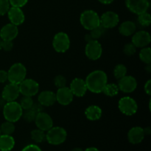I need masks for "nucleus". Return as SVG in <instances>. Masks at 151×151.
I'll return each instance as SVG.
<instances>
[{
    "label": "nucleus",
    "instance_id": "44",
    "mask_svg": "<svg viewBox=\"0 0 151 151\" xmlns=\"http://www.w3.org/2000/svg\"><path fill=\"white\" fill-rule=\"evenodd\" d=\"M84 38H85V41H86L87 43L89 42V41H92V40H93V39H92V38H91V35H90V33L86 34V35H85V37H84Z\"/></svg>",
    "mask_w": 151,
    "mask_h": 151
},
{
    "label": "nucleus",
    "instance_id": "2",
    "mask_svg": "<svg viewBox=\"0 0 151 151\" xmlns=\"http://www.w3.org/2000/svg\"><path fill=\"white\" fill-rule=\"evenodd\" d=\"M23 111L17 102H7L3 108V116L6 121L16 122L22 118Z\"/></svg>",
    "mask_w": 151,
    "mask_h": 151
},
{
    "label": "nucleus",
    "instance_id": "27",
    "mask_svg": "<svg viewBox=\"0 0 151 151\" xmlns=\"http://www.w3.org/2000/svg\"><path fill=\"white\" fill-rule=\"evenodd\" d=\"M15 130H16V127H15L14 122H9V121L3 122L0 126V131H1V134L11 135L14 133Z\"/></svg>",
    "mask_w": 151,
    "mask_h": 151
},
{
    "label": "nucleus",
    "instance_id": "9",
    "mask_svg": "<svg viewBox=\"0 0 151 151\" xmlns=\"http://www.w3.org/2000/svg\"><path fill=\"white\" fill-rule=\"evenodd\" d=\"M103 48L100 43L97 40H92L86 44L85 47V54L88 59L97 60L101 57Z\"/></svg>",
    "mask_w": 151,
    "mask_h": 151
},
{
    "label": "nucleus",
    "instance_id": "17",
    "mask_svg": "<svg viewBox=\"0 0 151 151\" xmlns=\"http://www.w3.org/2000/svg\"><path fill=\"white\" fill-rule=\"evenodd\" d=\"M19 34L17 26L13 24H7L0 30V38L2 41H13Z\"/></svg>",
    "mask_w": 151,
    "mask_h": 151
},
{
    "label": "nucleus",
    "instance_id": "11",
    "mask_svg": "<svg viewBox=\"0 0 151 151\" xmlns=\"http://www.w3.org/2000/svg\"><path fill=\"white\" fill-rule=\"evenodd\" d=\"M119 22L117 13L113 11H107L100 17V26L104 29H111L115 27Z\"/></svg>",
    "mask_w": 151,
    "mask_h": 151
},
{
    "label": "nucleus",
    "instance_id": "45",
    "mask_svg": "<svg viewBox=\"0 0 151 151\" xmlns=\"http://www.w3.org/2000/svg\"><path fill=\"white\" fill-rule=\"evenodd\" d=\"M143 130H144V133H145V135H150V133H151V130L150 128H149V127H147V128H143Z\"/></svg>",
    "mask_w": 151,
    "mask_h": 151
},
{
    "label": "nucleus",
    "instance_id": "46",
    "mask_svg": "<svg viewBox=\"0 0 151 151\" xmlns=\"http://www.w3.org/2000/svg\"><path fill=\"white\" fill-rule=\"evenodd\" d=\"M84 151H100L97 148L94 147H88V148L86 149Z\"/></svg>",
    "mask_w": 151,
    "mask_h": 151
},
{
    "label": "nucleus",
    "instance_id": "50",
    "mask_svg": "<svg viewBox=\"0 0 151 151\" xmlns=\"http://www.w3.org/2000/svg\"><path fill=\"white\" fill-rule=\"evenodd\" d=\"M1 131H0V135H1Z\"/></svg>",
    "mask_w": 151,
    "mask_h": 151
},
{
    "label": "nucleus",
    "instance_id": "12",
    "mask_svg": "<svg viewBox=\"0 0 151 151\" xmlns=\"http://www.w3.org/2000/svg\"><path fill=\"white\" fill-rule=\"evenodd\" d=\"M117 86L119 91L124 93H131L137 88V81L133 76L126 75L119 80Z\"/></svg>",
    "mask_w": 151,
    "mask_h": 151
},
{
    "label": "nucleus",
    "instance_id": "30",
    "mask_svg": "<svg viewBox=\"0 0 151 151\" xmlns=\"http://www.w3.org/2000/svg\"><path fill=\"white\" fill-rule=\"evenodd\" d=\"M138 20L139 24L143 27H148L150 26L151 24V16L150 13L147 12H145V13H141V14L138 15Z\"/></svg>",
    "mask_w": 151,
    "mask_h": 151
},
{
    "label": "nucleus",
    "instance_id": "33",
    "mask_svg": "<svg viewBox=\"0 0 151 151\" xmlns=\"http://www.w3.org/2000/svg\"><path fill=\"white\" fill-rule=\"evenodd\" d=\"M66 79L63 75H57L54 78V84L58 88L66 86Z\"/></svg>",
    "mask_w": 151,
    "mask_h": 151
},
{
    "label": "nucleus",
    "instance_id": "32",
    "mask_svg": "<svg viewBox=\"0 0 151 151\" xmlns=\"http://www.w3.org/2000/svg\"><path fill=\"white\" fill-rule=\"evenodd\" d=\"M37 114H35L32 109H28V110L23 111V114H22V116L24 120L26 121L27 122H32L35 121V116H36Z\"/></svg>",
    "mask_w": 151,
    "mask_h": 151
},
{
    "label": "nucleus",
    "instance_id": "48",
    "mask_svg": "<svg viewBox=\"0 0 151 151\" xmlns=\"http://www.w3.org/2000/svg\"><path fill=\"white\" fill-rule=\"evenodd\" d=\"M72 151H84V150H83V149L81 148V147H75V148L72 149Z\"/></svg>",
    "mask_w": 151,
    "mask_h": 151
},
{
    "label": "nucleus",
    "instance_id": "23",
    "mask_svg": "<svg viewBox=\"0 0 151 151\" xmlns=\"http://www.w3.org/2000/svg\"><path fill=\"white\" fill-rule=\"evenodd\" d=\"M137 29V26L134 22L131 21H125L122 22L119 27V33L124 36H131L134 35Z\"/></svg>",
    "mask_w": 151,
    "mask_h": 151
},
{
    "label": "nucleus",
    "instance_id": "47",
    "mask_svg": "<svg viewBox=\"0 0 151 151\" xmlns=\"http://www.w3.org/2000/svg\"><path fill=\"white\" fill-rule=\"evenodd\" d=\"M147 66H146L145 67V70L147 71L148 73H150L151 72V66H150V63H149V64H146Z\"/></svg>",
    "mask_w": 151,
    "mask_h": 151
},
{
    "label": "nucleus",
    "instance_id": "6",
    "mask_svg": "<svg viewBox=\"0 0 151 151\" xmlns=\"http://www.w3.org/2000/svg\"><path fill=\"white\" fill-rule=\"evenodd\" d=\"M20 94L23 96L33 97L39 91V84L35 80L31 78H25L19 84Z\"/></svg>",
    "mask_w": 151,
    "mask_h": 151
},
{
    "label": "nucleus",
    "instance_id": "39",
    "mask_svg": "<svg viewBox=\"0 0 151 151\" xmlns=\"http://www.w3.org/2000/svg\"><path fill=\"white\" fill-rule=\"evenodd\" d=\"M22 151H42L39 147L36 145L30 144L25 146Z\"/></svg>",
    "mask_w": 151,
    "mask_h": 151
},
{
    "label": "nucleus",
    "instance_id": "36",
    "mask_svg": "<svg viewBox=\"0 0 151 151\" xmlns=\"http://www.w3.org/2000/svg\"><path fill=\"white\" fill-rule=\"evenodd\" d=\"M10 5L8 0H0V16L7 14L10 7Z\"/></svg>",
    "mask_w": 151,
    "mask_h": 151
},
{
    "label": "nucleus",
    "instance_id": "25",
    "mask_svg": "<svg viewBox=\"0 0 151 151\" xmlns=\"http://www.w3.org/2000/svg\"><path fill=\"white\" fill-rule=\"evenodd\" d=\"M119 91V90L117 85L114 83H107L102 93L106 94L108 97H114V96L117 95Z\"/></svg>",
    "mask_w": 151,
    "mask_h": 151
},
{
    "label": "nucleus",
    "instance_id": "10",
    "mask_svg": "<svg viewBox=\"0 0 151 151\" xmlns=\"http://www.w3.org/2000/svg\"><path fill=\"white\" fill-rule=\"evenodd\" d=\"M125 4L130 11L137 15H139L147 12L150 3L149 0H126Z\"/></svg>",
    "mask_w": 151,
    "mask_h": 151
},
{
    "label": "nucleus",
    "instance_id": "3",
    "mask_svg": "<svg viewBox=\"0 0 151 151\" xmlns=\"http://www.w3.org/2000/svg\"><path fill=\"white\" fill-rule=\"evenodd\" d=\"M27 69L22 63H13L7 71V81L11 83L19 85L26 78Z\"/></svg>",
    "mask_w": 151,
    "mask_h": 151
},
{
    "label": "nucleus",
    "instance_id": "18",
    "mask_svg": "<svg viewBox=\"0 0 151 151\" xmlns=\"http://www.w3.org/2000/svg\"><path fill=\"white\" fill-rule=\"evenodd\" d=\"M7 16L10 23L16 26H19L24 23L25 20V16L21 7H10L7 12Z\"/></svg>",
    "mask_w": 151,
    "mask_h": 151
},
{
    "label": "nucleus",
    "instance_id": "41",
    "mask_svg": "<svg viewBox=\"0 0 151 151\" xmlns=\"http://www.w3.org/2000/svg\"><path fill=\"white\" fill-rule=\"evenodd\" d=\"M7 81V72L5 70H0V83H4Z\"/></svg>",
    "mask_w": 151,
    "mask_h": 151
},
{
    "label": "nucleus",
    "instance_id": "42",
    "mask_svg": "<svg viewBox=\"0 0 151 151\" xmlns=\"http://www.w3.org/2000/svg\"><path fill=\"white\" fill-rule=\"evenodd\" d=\"M145 91L148 95H151V80H148L145 85Z\"/></svg>",
    "mask_w": 151,
    "mask_h": 151
},
{
    "label": "nucleus",
    "instance_id": "28",
    "mask_svg": "<svg viewBox=\"0 0 151 151\" xmlns=\"http://www.w3.org/2000/svg\"><path fill=\"white\" fill-rule=\"evenodd\" d=\"M139 58L145 64L151 63V50L150 47H145L142 48L139 52Z\"/></svg>",
    "mask_w": 151,
    "mask_h": 151
},
{
    "label": "nucleus",
    "instance_id": "26",
    "mask_svg": "<svg viewBox=\"0 0 151 151\" xmlns=\"http://www.w3.org/2000/svg\"><path fill=\"white\" fill-rule=\"evenodd\" d=\"M31 139L33 140V142L36 143H41L46 140V134L45 131H43L41 130L34 129L31 131Z\"/></svg>",
    "mask_w": 151,
    "mask_h": 151
},
{
    "label": "nucleus",
    "instance_id": "16",
    "mask_svg": "<svg viewBox=\"0 0 151 151\" xmlns=\"http://www.w3.org/2000/svg\"><path fill=\"white\" fill-rule=\"evenodd\" d=\"M20 94L19 85L10 83L4 87L1 92V97L6 102L16 101Z\"/></svg>",
    "mask_w": 151,
    "mask_h": 151
},
{
    "label": "nucleus",
    "instance_id": "7",
    "mask_svg": "<svg viewBox=\"0 0 151 151\" xmlns=\"http://www.w3.org/2000/svg\"><path fill=\"white\" fill-rule=\"evenodd\" d=\"M118 108L123 114L126 116H133L138 110V105L132 97H123L118 102Z\"/></svg>",
    "mask_w": 151,
    "mask_h": 151
},
{
    "label": "nucleus",
    "instance_id": "14",
    "mask_svg": "<svg viewBox=\"0 0 151 151\" xmlns=\"http://www.w3.org/2000/svg\"><path fill=\"white\" fill-rule=\"evenodd\" d=\"M151 41L150 35L145 30H140L134 32L132 37V44L137 48H143L147 47Z\"/></svg>",
    "mask_w": 151,
    "mask_h": 151
},
{
    "label": "nucleus",
    "instance_id": "20",
    "mask_svg": "<svg viewBox=\"0 0 151 151\" xmlns=\"http://www.w3.org/2000/svg\"><path fill=\"white\" fill-rule=\"evenodd\" d=\"M145 133L142 128L139 126L131 128L128 133V139L130 143L133 145H137L141 143L144 139Z\"/></svg>",
    "mask_w": 151,
    "mask_h": 151
},
{
    "label": "nucleus",
    "instance_id": "13",
    "mask_svg": "<svg viewBox=\"0 0 151 151\" xmlns=\"http://www.w3.org/2000/svg\"><path fill=\"white\" fill-rule=\"evenodd\" d=\"M37 128L43 131H47L53 127V120L50 115L44 111H41L36 114L35 119Z\"/></svg>",
    "mask_w": 151,
    "mask_h": 151
},
{
    "label": "nucleus",
    "instance_id": "8",
    "mask_svg": "<svg viewBox=\"0 0 151 151\" xmlns=\"http://www.w3.org/2000/svg\"><path fill=\"white\" fill-rule=\"evenodd\" d=\"M52 46L57 52H66L70 47V39L69 35L66 32H58L53 38Z\"/></svg>",
    "mask_w": 151,
    "mask_h": 151
},
{
    "label": "nucleus",
    "instance_id": "22",
    "mask_svg": "<svg viewBox=\"0 0 151 151\" xmlns=\"http://www.w3.org/2000/svg\"><path fill=\"white\" fill-rule=\"evenodd\" d=\"M102 109L99 106L95 105L89 106L85 111V115L88 120L96 121L98 120L102 116Z\"/></svg>",
    "mask_w": 151,
    "mask_h": 151
},
{
    "label": "nucleus",
    "instance_id": "31",
    "mask_svg": "<svg viewBox=\"0 0 151 151\" xmlns=\"http://www.w3.org/2000/svg\"><path fill=\"white\" fill-rule=\"evenodd\" d=\"M34 101L31 97H27V96H24L21 100L20 104L21 107L23 110H28L32 108V105H33Z\"/></svg>",
    "mask_w": 151,
    "mask_h": 151
},
{
    "label": "nucleus",
    "instance_id": "29",
    "mask_svg": "<svg viewBox=\"0 0 151 151\" xmlns=\"http://www.w3.org/2000/svg\"><path fill=\"white\" fill-rule=\"evenodd\" d=\"M127 75V68L124 64H117L114 69V75L117 80L121 79Z\"/></svg>",
    "mask_w": 151,
    "mask_h": 151
},
{
    "label": "nucleus",
    "instance_id": "21",
    "mask_svg": "<svg viewBox=\"0 0 151 151\" xmlns=\"http://www.w3.org/2000/svg\"><path fill=\"white\" fill-rule=\"evenodd\" d=\"M38 102L44 107H50L56 103L55 93L52 91H43L38 97Z\"/></svg>",
    "mask_w": 151,
    "mask_h": 151
},
{
    "label": "nucleus",
    "instance_id": "37",
    "mask_svg": "<svg viewBox=\"0 0 151 151\" xmlns=\"http://www.w3.org/2000/svg\"><path fill=\"white\" fill-rule=\"evenodd\" d=\"M10 4L12 7H22L26 5L28 2V0H8Z\"/></svg>",
    "mask_w": 151,
    "mask_h": 151
},
{
    "label": "nucleus",
    "instance_id": "15",
    "mask_svg": "<svg viewBox=\"0 0 151 151\" xmlns=\"http://www.w3.org/2000/svg\"><path fill=\"white\" fill-rule=\"evenodd\" d=\"M56 102L61 106H68L72 102L74 98L73 94L71 91L70 88L67 86L58 88L55 93Z\"/></svg>",
    "mask_w": 151,
    "mask_h": 151
},
{
    "label": "nucleus",
    "instance_id": "1",
    "mask_svg": "<svg viewBox=\"0 0 151 151\" xmlns=\"http://www.w3.org/2000/svg\"><path fill=\"white\" fill-rule=\"evenodd\" d=\"M85 82L88 91L94 94H100L108 83V77L104 71L95 70L88 74Z\"/></svg>",
    "mask_w": 151,
    "mask_h": 151
},
{
    "label": "nucleus",
    "instance_id": "35",
    "mask_svg": "<svg viewBox=\"0 0 151 151\" xmlns=\"http://www.w3.org/2000/svg\"><path fill=\"white\" fill-rule=\"evenodd\" d=\"M137 52V47L132 44V43H129V44H125V47L123 48V52L127 56H131L134 55Z\"/></svg>",
    "mask_w": 151,
    "mask_h": 151
},
{
    "label": "nucleus",
    "instance_id": "43",
    "mask_svg": "<svg viewBox=\"0 0 151 151\" xmlns=\"http://www.w3.org/2000/svg\"><path fill=\"white\" fill-rule=\"evenodd\" d=\"M100 3L104 4H109L114 1V0H98Z\"/></svg>",
    "mask_w": 151,
    "mask_h": 151
},
{
    "label": "nucleus",
    "instance_id": "4",
    "mask_svg": "<svg viewBox=\"0 0 151 151\" xmlns=\"http://www.w3.org/2000/svg\"><path fill=\"white\" fill-rule=\"evenodd\" d=\"M80 22L83 28L88 30H91L100 25L98 13L92 10H84L81 15Z\"/></svg>",
    "mask_w": 151,
    "mask_h": 151
},
{
    "label": "nucleus",
    "instance_id": "49",
    "mask_svg": "<svg viewBox=\"0 0 151 151\" xmlns=\"http://www.w3.org/2000/svg\"><path fill=\"white\" fill-rule=\"evenodd\" d=\"M1 47H2V40L0 38V50H1Z\"/></svg>",
    "mask_w": 151,
    "mask_h": 151
},
{
    "label": "nucleus",
    "instance_id": "5",
    "mask_svg": "<svg viewBox=\"0 0 151 151\" xmlns=\"http://www.w3.org/2000/svg\"><path fill=\"white\" fill-rule=\"evenodd\" d=\"M67 132L62 127H52L46 134V140L52 145H59L66 141Z\"/></svg>",
    "mask_w": 151,
    "mask_h": 151
},
{
    "label": "nucleus",
    "instance_id": "38",
    "mask_svg": "<svg viewBox=\"0 0 151 151\" xmlns=\"http://www.w3.org/2000/svg\"><path fill=\"white\" fill-rule=\"evenodd\" d=\"M13 47V41H2V47L1 50L5 52L11 51Z\"/></svg>",
    "mask_w": 151,
    "mask_h": 151
},
{
    "label": "nucleus",
    "instance_id": "34",
    "mask_svg": "<svg viewBox=\"0 0 151 151\" xmlns=\"http://www.w3.org/2000/svg\"><path fill=\"white\" fill-rule=\"evenodd\" d=\"M103 29L104 28L102 27L101 26H99L97 27L94 28V29H91V32H90V35H91V38H92L93 40H98L100 37L102 36L103 33Z\"/></svg>",
    "mask_w": 151,
    "mask_h": 151
},
{
    "label": "nucleus",
    "instance_id": "40",
    "mask_svg": "<svg viewBox=\"0 0 151 151\" xmlns=\"http://www.w3.org/2000/svg\"><path fill=\"white\" fill-rule=\"evenodd\" d=\"M43 108H44V106H43L42 105L40 104V103L38 102V103H33V105H32L31 109H32V110L33 111L35 114H38V113H39V112L42 111Z\"/></svg>",
    "mask_w": 151,
    "mask_h": 151
},
{
    "label": "nucleus",
    "instance_id": "19",
    "mask_svg": "<svg viewBox=\"0 0 151 151\" xmlns=\"http://www.w3.org/2000/svg\"><path fill=\"white\" fill-rule=\"evenodd\" d=\"M69 88H70L73 95L78 97H83L88 90L85 81L81 78H75L72 80Z\"/></svg>",
    "mask_w": 151,
    "mask_h": 151
},
{
    "label": "nucleus",
    "instance_id": "24",
    "mask_svg": "<svg viewBox=\"0 0 151 151\" xmlns=\"http://www.w3.org/2000/svg\"><path fill=\"white\" fill-rule=\"evenodd\" d=\"M15 140L11 135H0V150L10 151L14 147Z\"/></svg>",
    "mask_w": 151,
    "mask_h": 151
}]
</instances>
